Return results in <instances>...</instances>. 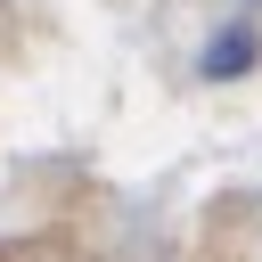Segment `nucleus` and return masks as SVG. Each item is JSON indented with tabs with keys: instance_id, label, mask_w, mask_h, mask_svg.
Returning a JSON list of instances; mask_svg holds the SVG:
<instances>
[{
	"instance_id": "obj_1",
	"label": "nucleus",
	"mask_w": 262,
	"mask_h": 262,
	"mask_svg": "<svg viewBox=\"0 0 262 262\" xmlns=\"http://www.w3.org/2000/svg\"><path fill=\"white\" fill-rule=\"evenodd\" d=\"M246 66H254V33H246V25H229V33L205 49V74H246Z\"/></svg>"
}]
</instances>
